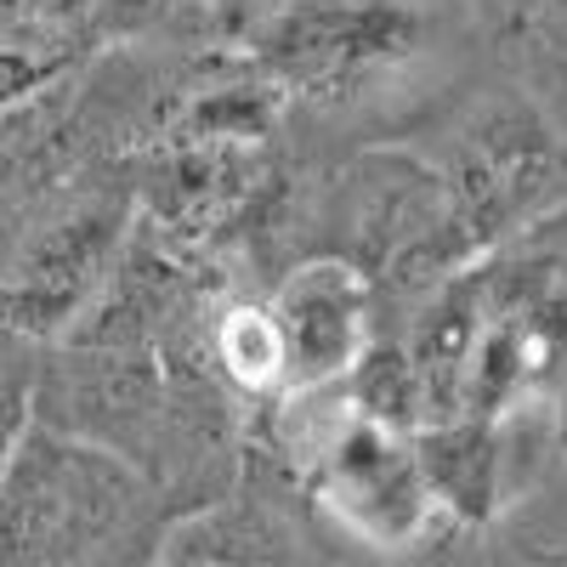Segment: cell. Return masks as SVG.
I'll list each match as a JSON object with an SVG mask.
<instances>
[{
	"label": "cell",
	"instance_id": "obj_4",
	"mask_svg": "<svg viewBox=\"0 0 567 567\" xmlns=\"http://www.w3.org/2000/svg\"><path fill=\"white\" fill-rule=\"evenodd\" d=\"M567 176L561 136L534 103H488L477 109L460 131L443 165L449 199L471 233V245L488 250L505 233L528 227Z\"/></svg>",
	"mask_w": 567,
	"mask_h": 567
},
{
	"label": "cell",
	"instance_id": "obj_6",
	"mask_svg": "<svg viewBox=\"0 0 567 567\" xmlns=\"http://www.w3.org/2000/svg\"><path fill=\"white\" fill-rule=\"evenodd\" d=\"M199 358L233 403L272 409L290 398V352L267 296H216L199 329Z\"/></svg>",
	"mask_w": 567,
	"mask_h": 567
},
{
	"label": "cell",
	"instance_id": "obj_7",
	"mask_svg": "<svg viewBox=\"0 0 567 567\" xmlns=\"http://www.w3.org/2000/svg\"><path fill=\"white\" fill-rule=\"evenodd\" d=\"M148 567H318L296 534L278 523V511L233 488L221 505H205L165 534Z\"/></svg>",
	"mask_w": 567,
	"mask_h": 567
},
{
	"label": "cell",
	"instance_id": "obj_11",
	"mask_svg": "<svg viewBox=\"0 0 567 567\" xmlns=\"http://www.w3.org/2000/svg\"><path fill=\"white\" fill-rule=\"evenodd\" d=\"M561 449H567V386H561Z\"/></svg>",
	"mask_w": 567,
	"mask_h": 567
},
{
	"label": "cell",
	"instance_id": "obj_10",
	"mask_svg": "<svg viewBox=\"0 0 567 567\" xmlns=\"http://www.w3.org/2000/svg\"><path fill=\"white\" fill-rule=\"evenodd\" d=\"M58 74H69V69L34 63V58H18V52H0V120H7L12 109H23L29 97H40Z\"/></svg>",
	"mask_w": 567,
	"mask_h": 567
},
{
	"label": "cell",
	"instance_id": "obj_3",
	"mask_svg": "<svg viewBox=\"0 0 567 567\" xmlns=\"http://www.w3.org/2000/svg\"><path fill=\"white\" fill-rule=\"evenodd\" d=\"M245 45L290 109L341 114L425 58L432 18L420 0H267Z\"/></svg>",
	"mask_w": 567,
	"mask_h": 567
},
{
	"label": "cell",
	"instance_id": "obj_2",
	"mask_svg": "<svg viewBox=\"0 0 567 567\" xmlns=\"http://www.w3.org/2000/svg\"><path fill=\"white\" fill-rule=\"evenodd\" d=\"M136 233V187L85 171L0 221V323L58 347L97 307Z\"/></svg>",
	"mask_w": 567,
	"mask_h": 567
},
{
	"label": "cell",
	"instance_id": "obj_9",
	"mask_svg": "<svg viewBox=\"0 0 567 567\" xmlns=\"http://www.w3.org/2000/svg\"><path fill=\"white\" fill-rule=\"evenodd\" d=\"M45 358L52 347L0 323V477L18 460L23 437L40 425V386H45Z\"/></svg>",
	"mask_w": 567,
	"mask_h": 567
},
{
	"label": "cell",
	"instance_id": "obj_1",
	"mask_svg": "<svg viewBox=\"0 0 567 567\" xmlns=\"http://www.w3.org/2000/svg\"><path fill=\"white\" fill-rule=\"evenodd\" d=\"M176 523L136 465L45 420L0 477V567H148Z\"/></svg>",
	"mask_w": 567,
	"mask_h": 567
},
{
	"label": "cell",
	"instance_id": "obj_5",
	"mask_svg": "<svg viewBox=\"0 0 567 567\" xmlns=\"http://www.w3.org/2000/svg\"><path fill=\"white\" fill-rule=\"evenodd\" d=\"M267 301L290 352V392L347 386L369 347L381 341L374 336L381 290L341 256H301L267 290Z\"/></svg>",
	"mask_w": 567,
	"mask_h": 567
},
{
	"label": "cell",
	"instance_id": "obj_8",
	"mask_svg": "<svg viewBox=\"0 0 567 567\" xmlns=\"http://www.w3.org/2000/svg\"><path fill=\"white\" fill-rule=\"evenodd\" d=\"M414 449L449 523H483L505 505L499 420H437L414 432Z\"/></svg>",
	"mask_w": 567,
	"mask_h": 567
},
{
	"label": "cell",
	"instance_id": "obj_12",
	"mask_svg": "<svg viewBox=\"0 0 567 567\" xmlns=\"http://www.w3.org/2000/svg\"><path fill=\"white\" fill-rule=\"evenodd\" d=\"M550 12H561V18H567V0H550Z\"/></svg>",
	"mask_w": 567,
	"mask_h": 567
}]
</instances>
